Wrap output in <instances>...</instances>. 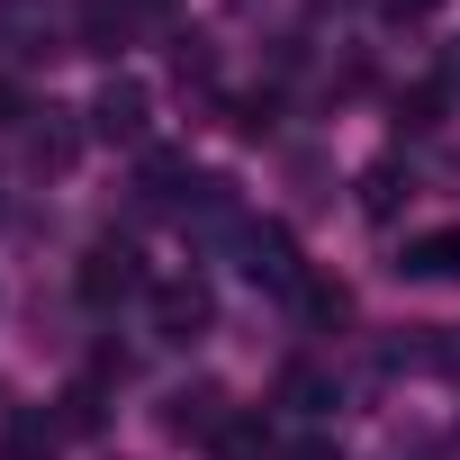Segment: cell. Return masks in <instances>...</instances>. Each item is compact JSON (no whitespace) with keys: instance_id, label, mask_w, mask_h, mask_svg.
<instances>
[{"instance_id":"4fadbf2b","label":"cell","mask_w":460,"mask_h":460,"mask_svg":"<svg viewBox=\"0 0 460 460\" xmlns=\"http://www.w3.org/2000/svg\"><path fill=\"white\" fill-rule=\"evenodd\" d=\"M73 145H82L73 127H37V136H28V154H37V172H64V163H73Z\"/></svg>"},{"instance_id":"9a60e30c","label":"cell","mask_w":460,"mask_h":460,"mask_svg":"<svg viewBox=\"0 0 460 460\" xmlns=\"http://www.w3.org/2000/svg\"><path fill=\"white\" fill-rule=\"evenodd\" d=\"M271 118H280V109H271V91H253V100H235V136H271Z\"/></svg>"},{"instance_id":"2e32d148","label":"cell","mask_w":460,"mask_h":460,"mask_svg":"<svg viewBox=\"0 0 460 460\" xmlns=\"http://www.w3.org/2000/svg\"><path fill=\"white\" fill-rule=\"evenodd\" d=\"M28 118V100H19V82H0V127H19Z\"/></svg>"},{"instance_id":"7c38bea8","label":"cell","mask_w":460,"mask_h":460,"mask_svg":"<svg viewBox=\"0 0 460 460\" xmlns=\"http://www.w3.org/2000/svg\"><path fill=\"white\" fill-rule=\"evenodd\" d=\"M298 307H307V325H343L352 316V289L343 280H298Z\"/></svg>"},{"instance_id":"6da1fadb","label":"cell","mask_w":460,"mask_h":460,"mask_svg":"<svg viewBox=\"0 0 460 460\" xmlns=\"http://www.w3.org/2000/svg\"><path fill=\"white\" fill-rule=\"evenodd\" d=\"M136 289H145V262H136V244L100 235V244L82 253V298H91V307H118V298H136Z\"/></svg>"},{"instance_id":"3957f363","label":"cell","mask_w":460,"mask_h":460,"mask_svg":"<svg viewBox=\"0 0 460 460\" xmlns=\"http://www.w3.org/2000/svg\"><path fill=\"white\" fill-rule=\"evenodd\" d=\"M91 136H109V145H145V82H100V100H91Z\"/></svg>"},{"instance_id":"ac0fdd59","label":"cell","mask_w":460,"mask_h":460,"mask_svg":"<svg viewBox=\"0 0 460 460\" xmlns=\"http://www.w3.org/2000/svg\"><path fill=\"white\" fill-rule=\"evenodd\" d=\"M442 91H460V46H451V64H442Z\"/></svg>"},{"instance_id":"277c9868","label":"cell","mask_w":460,"mask_h":460,"mask_svg":"<svg viewBox=\"0 0 460 460\" xmlns=\"http://www.w3.org/2000/svg\"><path fill=\"white\" fill-rule=\"evenodd\" d=\"M163 433L172 442H217L226 433V397L217 388H172L163 397Z\"/></svg>"},{"instance_id":"8fae6325","label":"cell","mask_w":460,"mask_h":460,"mask_svg":"<svg viewBox=\"0 0 460 460\" xmlns=\"http://www.w3.org/2000/svg\"><path fill=\"white\" fill-rule=\"evenodd\" d=\"M181 181H190L181 154H145V208H181Z\"/></svg>"},{"instance_id":"d6986e66","label":"cell","mask_w":460,"mask_h":460,"mask_svg":"<svg viewBox=\"0 0 460 460\" xmlns=\"http://www.w3.org/2000/svg\"><path fill=\"white\" fill-rule=\"evenodd\" d=\"M298 460H343V451H325V442H307V451H298Z\"/></svg>"},{"instance_id":"e0dca14e","label":"cell","mask_w":460,"mask_h":460,"mask_svg":"<svg viewBox=\"0 0 460 460\" xmlns=\"http://www.w3.org/2000/svg\"><path fill=\"white\" fill-rule=\"evenodd\" d=\"M433 10V0H388V19H424Z\"/></svg>"},{"instance_id":"7a4b0ae2","label":"cell","mask_w":460,"mask_h":460,"mask_svg":"<svg viewBox=\"0 0 460 460\" xmlns=\"http://www.w3.org/2000/svg\"><path fill=\"white\" fill-rule=\"evenodd\" d=\"M154 334L163 343H199L208 334V280H154Z\"/></svg>"},{"instance_id":"ba28073f","label":"cell","mask_w":460,"mask_h":460,"mask_svg":"<svg viewBox=\"0 0 460 460\" xmlns=\"http://www.w3.org/2000/svg\"><path fill=\"white\" fill-rule=\"evenodd\" d=\"M217 460H280V442H271V424H262V415H226Z\"/></svg>"},{"instance_id":"30bf717a","label":"cell","mask_w":460,"mask_h":460,"mask_svg":"<svg viewBox=\"0 0 460 460\" xmlns=\"http://www.w3.org/2000/svg\"><path fill=\"white\" fill-rule=\"evenodd\" d=\"M280 406H298V415H325V406H334V379H325L316 361H298V370H280Z\"/></svg>"},{"instance_id":"5bb4252c","label":"cell","mask_w":460,"mask_h":460,"mask_svg":"<svg viewBox=\"0 0 460 460\" xmlns=\"http://www.w3.org/2000/svg\"><path fill=\"white\" fill-rule=\"evenodd\" d=\"M361 208H370V217L397 208V163H370V172H361Z\"/></svg>"},{"instance_id":"52a82bcc","label":"cell","mask_w":460,"mask_h":460,"mask_svg":"<svg viewBox=\"0 0 460 460\" xmlns=\"http://www.w3.org/2000/svg\"><path fill=\"white\" fill-rule=\"evenodd\" d=\"M55 424H64V433H100V424H109V379H73V388L55 397Z\"/></svg>"},{"instance_id":"5b68a950","label":"cell","mask_w":460,"mask_h":460,"mask_svg":"<svg viewBox=\"0 0 460 460\" xmlns=\"http://www.w3.org/2000/svg\"><path fill=\"white\" fill-rule=\"evenodd\" d=\"M244 280H262V289H298L307 271H298V244L280 235V226H253L244 235Z\"/></svg>"},{"instance_id":"8992f818","label":"cell","mask_w":460,"mask_h":460,"mask_svg":"<svg viewBox=\"0 0 460 460\" xmlns=\"http://www.w3.org/2000/svg\"><path fill=\"white\" fill-rule=\"evenodd\" d=\"M397 271H406V280H460V226H433V235H415Z\"/></svg>"},{"instance_id":"9c48e42d","label":"cell","mask_w":460,"mask_h":460,"mask_svg":"<svg viewBox=\"0 0 460 460\" xmlns=\"http://www.w3.org/2000/svg\"><path fill=\"white\" fill-rule=\"evenodd\" d=\"M55 442H64L55 415H10V433H0V451H10V460H55Z\"/></svg>"}]
</instances>
